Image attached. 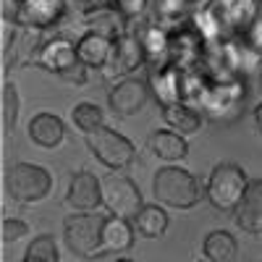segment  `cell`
<instances>
[{
	"label": "cell",
	"instance_id": "obj_14",
	"mask_svg": "<svg viewBox=\"0 0 262 262\" xmlns=\"http://www.w3.org/2000/svg\"><path fill=\"white\" fill-rule=\"evenodd\" d=\"M147 147L152 155H158L165 163H179L189 155V142L184 134L173 128H155L147 139Z\"/></svg>",
	"mask_w": 262,
	"mask_h": 262
},
{
	"label": "cell",
	"instance_id": "obj_27",
	"mask_svg": "<svg viewBox=\"0 0 262 262\" xmlns=\"http://www.w3.org/2000/svg\"><path fill=\"white\" fill-rule=\"evenodd\" d=\"M259 90H262V71H259Z\"/></svg>",
	"mask_w": 262,
	"mask_h": 262
},
{
	"label": "cell",
	"instance_id": "obj_9",
	"mask_svg": "<svg viewBox=\"0 0 262 262\" xmlns=\"http://www.w3.org/2000/svg\"><path fill=\"white\" fill-rule=\"evenodd\" d=\"M149 97V81L139 76H123L113 84V90L107 92V105L118 118L137 116L147 105Z\"/></svg>",
	"mask_w": 262,
	"mask_h": 262
},
{
	"label": "cell",
	"instance_id": "obj_2",
	"mask_svg": "<svg viewBox=\"0 0 262 262\" xmlns=\"http://www.w3.org/2000/svg\"><path fill=\"white\" fill-rule=\"evenodd\" d=\"M3 189L18 205H37L53 189V176L45 165L37 163H13L3 173Z\"/></svg>",
	"mask_w": 262,
	"mask_h": 262
},
{
	"label": "cell",
	"instance_id": "obj_17",
	"mask_svg": "<svg viewBox=\"0 0 262 262\" xmlns=\"http://www.w3.org/2000/svg\"><path fill=\"white\" fill-rule=\"evenodd\" d=\"M160 107H163V121L173 131H179V134L189 137V134H196V131L202 128V116L196 113L191 105H186L184 100L170 102V105H160Z\"/></svg>",
	"mask_w": 262,
	"mask_h": 262
},
{
	"label": "cell",
	"instance_id": "obj_26",
	"mask_svg": "<svg viewBox=\"0 0 262 262\" xmlns=\"http://www.w3.org/2000/svg\"><path fill=\"white\" fill-rule=\"evenodd\" d=\"M116 262H134V259H128V257H118Z\"/></svg>",
	"mask_w": 262,
	"mask_h": 262
},
{
	"label": "cell",
	"instance_id": "obj_23",
	"mask_svg": "<svg viewBox=\"0 0 262 262\" xmlns=\"http://www.w3.org/2000/svg\"><path fill=\"white\" fill-rule=\"evenodd\" d=\"M24 236H29V223L27 221H21V217H3V226H0V238H3V244H13Z\"/></svg>",
	"mask_w": 262,
	"mask_h": 262
},
{
	"label": "cell",
	"instance_id": "obj_24",
	"mask_svg": "<svg viewBox=\"0 0 262 262\" xmlns=\"http://www.w3.org/2000/svg\"><path fill=\"white\" fill-rule=\"evenodd\" d=\"M247 45H249L252 53L262 55V18L254 21V24L249 27V32H247Z\"/></svg>",
	"mask_w": 262,
	"mask_h": 262
},
{
	"label": "cell",
	"instance_id": "obj_28",
	"mask_svg": "<svg viewBox=\"0 0 262 262\" xmlns=\"http://www.w3.org/2000/svg\"><path fill=\"white\" fill-rule=\"evenodd\" d=\"M194 262H210V259H194Z\"/></svg>",
	"mask_w": 262,
	"mask_h": 262
},
{
	"label": "cell",
	"instance_id": "obj_6",
	"mask_svg": "<svg viewBox=\"0 0 262 262\" xmlns=\"http://www.w3.org/2000/svg\"><path fill=\"white\" fill-rule=\"evenodd\" d=\"M102 223L105 215L97 212H74L63 221V242L76 257L95 259L102 257Z\"/></svg>",
	"mask_w": 262,
	"mask_h": 262
},
{
	"label": "cell",
	"instance_id": "obj_1",
	"mask_svg": "<svg viewBox=\"0 0 262 262\" xmlns=\"http://www.w3.org/2000/svg\"><path fill=\"white\" fill-rule=\"evenodd\" d=\"M152 191H155L158 202L173 210H191L202 202V184L191 170L179 165H163L155 179H152Z\"/></svg>",
	"mask_w": 262,
	"mask_h": 262
},
{
	"label": "cell",
	"instance_id": "obj_20",
	"mask_svg": "<svg viewBox=\"0 0 262 262\" xmlns=\"http://www.w3.org/2000/svg\"><path fill=\"white\" fill-rule=\"evenodd\" d=\"M71 121L86 137V134H92V131L105 126V113H102V107L95 105V102H76L71 107Z\"/></svg>",
	"mask_w": 262,
	"mask_h": 262
},
{
	"label": "cell",
	"instance_id": "obj_25",
	"mask_svg": "<svg viewBox=\"0 0 262 262\" xmlns=\"http://www.w3.org/2000/svg\"><path fill=\"white\" fill-rule=\"evenodd\" d=\"M254 126H257V131L262 134V102L254 107Z\"/></svg>",
	"mask_w": 262,
	"mask_h": 262
},
{
	"label": "cell",
	"instance_id": "obj_16",
	"mask_svg": "<svg viewBox=\"0 0 262 262\" xmlns=\"http://www.w3.org/2000/svg\"><path fill=\"white\" fill-rule=\"evenodd\" d=\"M29 139L42 149H55L66 139V123L55 113H37L29 121Z\"/></svg>",
	"mask_w": 262,
	"mask_h": 262
},
{
	"label": "cell",
	"instance_id": "obj_11",
	"mask_svg": "<svg viewBox=\"0 0 262 262\" xmlns=\"http://www.w3.org/2000/svg\"><path fill=\"white\" fill-rule=\"evenodd\" d=\"M144 63V45L137 34L123 32L121 37H116V48H113V58L107 63L105 76H131L139 66Z\"/></svg>",
	"mask_w": 262,
	"mask_h": 262
},
{
	"label": "cell",
	"instance_id": "obj_22",
	"mask_svg": "<svg viewBox=\"0 0 262 262\" xmlns=\"http://www.w3.org/2000/svg\"><path fill=\"white\" fill-rule=\"evenodd\" d=\"M0 105H3V134L8 137L11 131L16 128V121H18V107H21V100H18V90H16V84L3 81V100H0Z\"/></svg>",
	"mask_w": 262,
	"mask_h": 262
},
{
	"label": "cell",
	"instance_id": "obj_18",
	"mask_svg": "<svg viewBox=\"0 0 262 262\" xmlns=\"http://www.w3.org/2000/svg\"><path fill=\"white\" fill-rule=\"evenodd\" d=\"M131 226L142 238H160L168 228V212L163 205H142V210L131 217Z\"/></svg>",
	"mask_w": 262,
	"mask_h": 262
},
{
	"label": "cell",
	"instance_id": "obj_15",
	"mask_svg": "<svg viewBox=\"0 0 262 262\" xmlns=\"http://www.w3.org/2000/svg\"><path fill=\"white\" fill-rule=\"evenodd\" d=\"M134 226L126 217L118 215H105L102 223V252L105 254H123L134 247Z\"/></svg>",
	"mask_w": 262,
	"mask_h": 262
},
{
	"label": "cell",
	"instance_id": "obj_13",
	"mask_svg": "<svg viewBox=\"0 0 262 262\" xmlns=\"http://www.w3.org/2000/svg\"><path fill=\"white\" fill-rule=\"evenodd\" d=\"M113 48H116V39L100 34V32H84L76 42V53L79 60L86 66V69H107V63L113 58Z\"/></svg>",
	"mask_w": 262,
	"mask_h": 262
},
{
	"label": "cell",
	"instance_id": "obj_12",
	"mask_svg": "<svg viewBox=\"0 0 262 262\" xmlns=\"http://www.w3.org/2000/svg\"><path fill=\"white\" fill-rule=\"evenodd\" d=\"M233 221L244 233L262 236V179H249L242 202L233 210Z\"/></svg>",
	"mask_w": 262,
	"mask_h": 262
},
{
	"label": "cell",
	"instance_id": "obj_10",
	"mask_svg": "<svg viewBox=\"0 0 262 262\" xmlns=\"http://www.w3.org/2000/svg\"><path fill=\"white\" fill-rule=\"evenodd\" d=\"M66 205L74 212H95L102 205V179L90 170H76L69 181Z\"/></svg>",
	"mask_w": 262,
	"mask_h": 262
},
{
	"label": "cell",
	"instance_id": "obj_7",
	"mask_svg": "<svg viewBox=\"0 0 262 262\" xmlns=\"http://www.w3.org/2000/svg\"><path fill=\"white\" fill-rule=\"evenodd\" d=\"M86 147L95 155L97 163H102L111 170H126L137 158V147L128 137H123L118 128L113 126H102L92 134H86Z\"/></svg>",
	"mask_w": 262,
	"mask_h": 262
},
{
	"label": "cell",
	"instance_id": "obj_19",
	"mask_svg": "<svg viewBox=\"0 0 262 262\" xmlns=\"http://www.w3.org/2000/svg\"><path fill=\"white\" fill-rule=\"evenodd\" d=\"M236 252H238L236 238H233L228 231H223V228L207 233L205 242H202V254H205V259H210V262H233Z\"/></svg>",
	"mask_w": 262,
	"mask_h": 262
},
{
	"label": "cell",
	"instance_id": "obj_21",
	"mask_svg": "<svg viewBox=\"0 0 262 262\" xmlns=\"http://www.w3.org/2000/svg\"><path fill=\"white\" fill-rule=\"evenodd\" d=\"M60 252H58V242L55 236L50 233H42L37 238H32V244L24 252V259L21 262H58Z\"/></svg>",
	"mask_w": 262,
	"mask_h": 262
},
{
	"label": "cell",
	"instance_id": "obj_3",
	"mask_svg": "<svg viewBox=\"0 0 262 262\" xmlns=\"http://www.w3.org/2000/svg\"><path fill=\"white\" fill-rule=\"evenodd\" d=\"M3 21L29 32L50 29L66 13V0H0Z\"/></svg>",
	"mask_w": 262,
	"mask_h": 262
},
{
	"label": "cell",
	"instance_id": "obj_4",
	"mask_svg": "<svg viewBox=\"0 0 262 262\" xmlns=\"http://www.w3.org/2000/svg\"><path fill=\"white\" fill-rule=\"evenodd\" d=\"M32 63L48 74H58L66 81H74V84L86 81V66L79 60L76 42L66 37H55V39H48L45 45H39L32 53Z\"/></svg>",
	"mask_w": 262,
	"mask_h": 262
},
{
	"label": "cell",
	"instance_id": "obj_5",
	"mask_svg": "<svg viewBox=\"0 0 262 262\" xmlns=\"http://www.w3.org/2000/svg\"><path fill=\"white\" fill-rule=\"evenodd\" d=\"M247 184H249V179H247L244 168L231 163V160H223L210 170V176L205 181V196L215 210L233 212L236 205L242 202V194H244Z\"/></svg>",
	"mask_w": 262,
	"mask_h": 262
},
{
	"label": "cell",
	"instance_id": "obj_8",
	"mask_svg": "<svg viewBox=\"0 0 262 262\" xmlns=\"http://www.w3.org/2000/svg\"><path fill=\"white\" fill-rule=\"evenodd\" d=\"M142 191L139 186L131 181L123 170H113L102 176V207L111 212V215H118V217H126L131 221L139 210H142Z\"/></svg>",
	"mask_w": 262,
	"mask_h": 262
}]
</instances>
